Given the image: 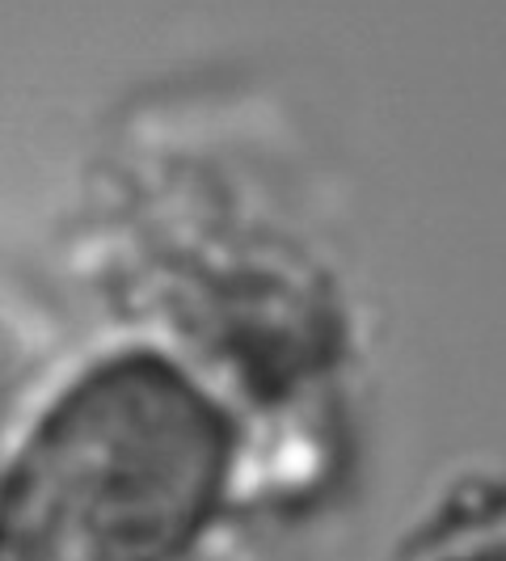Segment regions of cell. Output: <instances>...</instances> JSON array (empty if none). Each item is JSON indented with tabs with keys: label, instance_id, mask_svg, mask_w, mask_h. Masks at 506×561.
Returning a JSON list of instances; mask_svg holds the SVG:
<instances>
[{
	"label": "cell",
	"instance_id": "6da1fadb",
	"mask_svg": "<svg viewBox=\"0 0 506 561\" xmlns=\"http://www.w3.org/2000/svg\"><path fill=\"white\" fill-rule=\"evenodd\" d=\"M225 422L157 364L93 380L18 469L0 561H165L211 511Z\"/></svg>",
	"mask_w": 506,
	"mask_h": 561
},
{
	"label": "cell",
	"instance_id": "7a4b0ae2",
	"mask_svg": "<svg viewBox=\"0 0 506 561\" xmlns=\"http://www.w3.org/2000/svg\"><path fill=\"white\" fill-rule=\"evenodd\" d=\"M405 561H506V503L435 528L410 549Z\"/></svg>",
	"mask_w": 506,
	"mask_h": 561
}]
</instances>
